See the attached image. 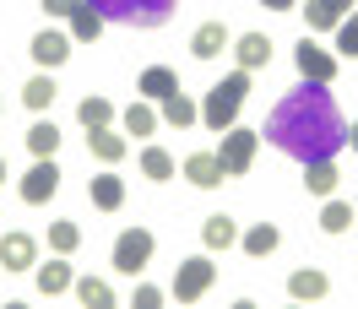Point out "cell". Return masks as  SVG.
<instances>
[{
	"instance_id": "7",
	"label": "cell",
	"mask_w": 358,
	"mask_h": 309,
	"mask_svg": "<svg viewBox=\"0 0 358 309\" xmlns=\"http://www.w3.org/2000/svg\"><path fill=\"white\" fill-rule=\"evenodd\" d=\"M17 190H22L27 206H44V201L60 190V168H55V157H38V163L22 174V185H17Z\"/></svg>"
},
{
	"instance_id": "9",
	"label": "cell",
	"mask_w": 358,
	"mask_h": 309,
	"mask_svg": "<svg viewBox=\"0 0 358 309\" xmlns=\"http://www.w3.org/2000/svg\"><path fill=\"white\" fill-rule=\"evenodd\" d=\"M185 179H190L196 190H217V185L228 179V168H223V157H217V152H190V157H185Z\"/></svg>"
},
{
	"instance_id": "13",
	"label": "cell",
	"mask_w": 358,
	"mask_h": 309,
	"mask_svg": "<svg viewBox=\"0 0 358 309\" xmlns=\"http://www.w3.org/2000/svg\"><path fill=\"white\" fill-rule=\"evenodd\" d=\"M33 277H38V293H44V299H60V293H71V287H76L66 255H60V261H49V266H33Z\"/></svg>"
},
{
	"instance_id": "29",
	"label": "cell",
	"mask_w": 358,
	"mask_h": 309,
	"mask_svg": "<svg viewBox=\"0 0 358 309\" xmlns=\"http://www.w3.org/2000/svg\"><path fill=\"white\" fill-rule=\"evenodd\" d=\"M55 92H60V87H55L49 76H33V82H27V87H22V103H27V109H33V114H44L49 103H55Z\"/></svg>"
},
{
	"instance_id": "21",
	"label": "cell",
	"mask_w": 358,
	"mask_h": 309,
	"mask_svg": "<svg viewBox=\"0 0 358 309\" xmlns=\"http://www.w3.org/2000/svg\"><path fill=\"white\" fill-rule=\"evenodd\" d=\"M201 244H206V250H228V244H239V228H234V217H228V212L206 217V222H201Z\"/></svg>"
},
{
	"instance_id": "10",
	"label": "cell",
	"mask_w": 358,
	"mask_h": 309,
	"mask_svg": "<svg viewBox=\"0 0 358 309\" xmlns=\"http://www.w3.org/2000/svg\"><path fill=\"white\" fill-rule=\"evenodd\" d=\"M0 266H6V271L38 266V244H33V233H6V239H0Z\"/></svg>"
},
{
	"instance_id": "32",
	"label": "cell",
	"mask_w": 358,
	"mask_h": 309,
	"mask_svg": "<svg viewBox=\"0 0 358 309\" xmlns=\"http://www.w3.org/2000/svg\"><path fill=\"white\" fill-rule=\"evenodd\" d=\"M76 244H82V228H76V222H49V250H55V255H71Z\"/></svg>"
},
{
	"instance_id": "12",
	"label": "cell",
	"mask_w": 358,
	"mask_h": 309,
	"mask_svg": "<svg viewBox=\"0 0 358 309\" xmlns=\"http://www.w3.org/2000/svg\"><path fill=\"white\" fill-rule=\"evenodd\" d=\"M87 196H92L98 212H120V206H125V179L120 174H98V179H87Z\"/></svg>"
},
{
	"instance_id": "36",
	"label": "cell",
	"mask_w": 358,
	"mask_h": 309,
	"mask_svg": "<svg viewBox=\"0 0 358 309\" xmlns=\"http://www.w3.org/2000/svg\"><path fill=\"white\" fill-rule=\"evenodd\" d=\"M261 6H266V11H293L299 0H261Z\"/></svg>"
},
{
	"instance_id": "11",
	"label": "cell",
	"mask_w": 358,
	"mask_h": 309,
	"mask_svg": "<svg viewBox=\"0 0 358 309\" xmlns=\"http://www.w3.org/2000/svg\"><path fill=\"white\" fill-rule=\"evenodd\" d=\"M27 55H33V60H38L44 71H55V66H60V60L71 55V38H66V33H55V27H44V33L27 44Z\"/></svg>"
},
{
	"instance_id": "38",
	"label": "cell",
	"mask_w": 358,
	"mask_h": 309,
	"mask_svg": "<svg viewBox=\"0 0 358 309\" xmlns=\"http://www.w3.org/2000/svg\"><path fill=\"white\" fill-rule=\"evenodd\" d=\"M353 206H358V201H353Z\"/></svg>"
},
{
	"instance_id": "2",
	"label": "cell",
	"mask_w": 358,
	"mask_h": 309,
	"mask_svg": "<svg viewBox=\"0 0 358 309\" xmlns=\"http://www.w3.org/2000/svg\"><path fill=\"white\" fill-rule=\"evenodd\" d=\"M245 92H250V71H234V76H223L217 87L206 92V103H201V125L223 136L228 125L239 120V103H245Z\"/></svg>"
},
{
	"instance_id": "8",
	"label": "cell",
	"mask_w": 358,
	"mask_h": 309,
	"mask_svg": "<svg viewBox=\"0 0 358 309\" xmlns=\"http://www.w3.org/2000/svg\"><path fill=\"white\" fill-rule=\"evenodd\" d=\"M293 60H299V76H304V82H320V87H326V82H336V55H326L310 33H304V44H299V55H293Z\"/></svg>"
},
{
	"instance_id": "23",
	"label": "cell",
	"mask_w": 358,
	"mask_h": 309,
	"mask_svg": "<svg viewBox=\"0 0 358 309\" xmlns=\"http://www.w3.org/2000/svg\"><path fill=\"white\" fill-rule=\"evenodd\" d=\"M136 87H141V98H169V92H179V76L169 66H152V71H141V82H136Z\"/></svg>"
},
{
	"instance_id": "17",
	"label": "cell",
	"mask_w": 358,
	"mask_h": 309,
	"mask_svg": "<svg viewBox=\"0 0 358 309\" xmlns=\"http://www.w3.org/2000/svg\"><path fill=\"white\" fill-rule=\"evenodd\" d=\"M87 147H92V157H98V163H109V168L131 152V147H125V136L109 131V125H103V131H87Z\"/></svg>"
},
{
	"instance_id": "25",
	"label": "cell",
	"mask_w": 358,
	"mask_h": 309,
	"mask_svg": "<svg viewBox=\"0 0 358 309\" xmlns=\"http://www.w3.org/2000/svg\"><path fill=\"white\" fill-rule=\"evenodd\" d=\"M239 244H245V255H255V261H261V255H271V250L282 244V233H277L271 222H255V228H250V233H245Z\"/></svg>"
},
{
	"instance_id": "6",
	"label": "cell",
	"mask_w": 358,
	"mask_h": 309,
	"mask_svg": "<svg viewBox=\"0 0 358 309\" xmlns=\"http://www.w3.org/2000/svg\"><path fill=\"white\" fill-rule=\"evenodd\" d=\"M152 233L147 228H125L120 239H114V266L125 271V277H136V271H147V261H152Z\"/></svg>"
},
{
	"instance_id": "14",
	"label": "cell",
	"mask_w": 358,
	"mask_h": 309,
	"mask_svg": "<svg viewBox=\"0 0 358 309\" xmlns=\"http://www.w3.org/2000/svg\"><path fill=\"white\" fill-rule=\"evenodd\" d=\"M223 49H228V27L223 22H201L190 33V55H196V60H217Z\"/></svg>"
},
{
	"instance_id": "30",
	"label": "cell",
	"mask_w": 358,
	"mask_h": 309,
	"mask_svg": "<svg viewBox=\"0 0 358 309\" xmlns=\"http://www.w3.org/2000/svg\"><path fill=\"white\" fill-rule=\"evenodd\" d=\"M76 299H82L87 309H109L114 304V287L98 282V277H82V282H76Z\"/></svg>"
},
{
	"instance_id": "5",
	"label": "cell",
	"mask_w": 358,
	"mask_h": 309,
	"mask_svg": "<svg viewBox=\"0 0 358 309\" xmlns=\"http://www.w3.org/2000/svg\"><path fill=\"white\" fill-rule=\"evenodd\" d=\"M255 147H261V131L228 125V131H223V147H217V157H223L228 174H250V163H255Z\"/></svg>"
},
{
	"instance_id": "35",
	"label": "cell",
	"mask_w": 358,
	"mask_h": 309,
	"mask_svg": "<svg viewBox=\"0 0 358 309\" xmlns=\"http://www.w3.org/2000/svg\"><path fill=\"white\" fill-rule=\"evenodd\" d=\"M76 6H82V0H44V11H49V17H71Z\"/></svg>"
},
{
	"instance_id": "24",
	"label": "cell",
	"mask_w": 358,
	"mask_h": 309,
	"mask_svg": "<svg viewBox=\"0 0 358 309\" xmlns=\"http://www.w3.org/2000/svg\"><path fill=\"white\" fill-rule=\"evenodd\" d=\"M60 147V131H55V120H38V125H27V152L33 157H55Z\"/></svg>"
},
{
	"instance_id": "34",
	"label": "cell",
	"mask_w": 358,
	"mask_h": 309,
	"mask_svg": "<svg viewBox=\"0 0 358 309\" xmlns=\"http://www.w3.org/2000/svg\"><path fill=\"white\" fill-rule=\"evenodd\" d=\"M157 304H163L157 287H136V309H157Z\"/></svg>"
},
{
	"instance_id": "20",
	"label": "cell",
	"mask_w": 358,
	"mask_h": 309,
	"mask_svg": "<svg viewBox=\"0 0 358 309\" xmlns=\"http://www.w3.org/2000/svg\"><path fill=\"white\" fill-rule=\"evenodd\" d=\"M157 109H163V120H169V125H179V131L201 120V103H190L185 92H169V98H157Z\"/></svg>"
},
{
	"instance_id": "18",
	"label": "cell",
	"mask_w": 358,
	"mask_h": 309,
	"mask_svg": "<svg viewBox=\"0 0 358 309\" xmlns=\"http://www.w3.org/2000/svg\"><path fill=\"white\" fill-rule=\"evenodd\" d=\"M98 33H103V11H98L92 0H82V6L71 11V38H76V44H92Z\"/></svg>"
},
{
	"instance_id": "1",
	"label": "cell",
	"mask_w": 358,
	"mask_h": 309,
	"mask_svg": "<svg viewBox=\"0 0 358 309\" xmlns=\"http://www.w3.org/2000/svg\"><path fill=\"white\" fill-rule=\"evenodd\" d=\"M266 136L282 147L288 157H299V163H315V157H331L342 141H348V131H342V120H336L331 98L320 92V82L304 92H293L282 109L271 114Z\"/></svg>"
},
{
	"instance_id": "37",
	"label": "cell",
	"mask_w": 358,
	"mask_h": 309,
	"mask_svg": "<svg viewBox=\"0 0 358 309\" xmlns=\"http://www.w3.org/2000/svg\"><path fill=\"white\" fill-rule=\"evenodd\" d=\"M348 141H353V152H358V120H353V131H348Z\"/></svg>"
},
{
	"instance_id": "19",
	"label": "cell",
	"mask_w": 358,
	"mask_h": 309,
	"mask_svg": "<svg viewBox=\"0 0 358 309\" xmlns=\"http://www.w3.org/2000/svg\"><path fill=\"white\" fill-rule=\"evenodd\" d=\"M326 287H331V282H326V271H315V266H310V271H293V277H288V293L299 299V304L326 299Z\"/></svg>"
},
{
	"instance_id": "22",
	"label": "cell",
	"mask_w": 358,
	"mask_h": 309,
	"mask_svg": "<svg viewBox=\"0 0 358 309\" xmlns=\"http://www.w3.org/2000/svg\"><path fill=\"white\" fill-rule=\"evenodd\" d=\"M304 190H310V196H331V190H336V163H331V157L304 163Z\"/></svg>"
},
{
	"instance_id": "33",
	"label": "cell",
	"mask_w": 358,
	"mask_h": 309,
	"mask_svg": "<svg viewBox=\"0 0 358 309\" xmlns=\"http://www.w3.org/2000/svg\"><path fill=\"white\" fill-rule=\"evenodd\" d=\"M331 33H336V49H342L348 60H358V17H353V11H348V17H342Z\"/></svg>"
},
{
	"instance_id": "27",
	"label": "cell",
	"mask_w": 358,
	"mask_h": 309,
	"mask_svg": "<svg viewBox=\"0 0 358 309\" xmlns=\"http://www.w3.org/2000/svg\"><path fill=\"white\" fill-rule=\"evenodd\" d=\"M141 174H147V179H174L179 163L163 152V147H141Z\"/></svg>"
},
{
	"instance_id": "31",
	"label": "cell",
	"mask_w": 358,
	"mask_h": 309,
	"mask_svg": "<svg viewBox=\"0 0 358 309\" xmlns=\"http://www.w3.org/2000/svg\"><path fill=\"white\" fill-rule=\"evenodd\" d=\"M157 131V109L152 103H131L125 109V136H152Z\"/></svg>"
},
{
	"instance_id": "15",
	"label": "cell",
	"mask_w": 358,
	"mask_h": 309,
	"mask_svg": "<svg viewBox=\"0 0 358 309\" xmlns=\"http://www.w3.org/2000/svg\"><path fill=\"white\" fill-rule=\"evenodd\" d=\"M353 11V0H310L304 6V17H310V33H331L342 17Z\"/></svg>"
},
{
	"instance_id": "3",
	"label": "cell",
	"mask_w": 358,
	"mask_h": 309,
	"mask_svg": "<svg viewBox=\"0 0 358 309\" xmlns=\"http://www.w3.org/2000/svg\"><path fill=\"white\" fill-rule=\"evenodd\" d=\"M92 6L103 11V22L120 17V22H131V27H157L169 17V0H92Z\"/></svg>"
},
{
	"instance_id": "16",
	"label": "cell",
	"mask_w": 358,
	"mask_h": 309,
	"mask_svg": "<svg viewBox=\"0 0 358 309\" xmlns=\"http://www.w3.org/2000/svg\"><path fill=\"white\" fill-rule=\"evenodd\" d=\"M234 60H239V71H261L271 60V38L266 33H245V38L234 44Z\"/></svg>"
},
{
	"instance_id": "4",
	"label": "cell",
	"mask_w": 358,
	"mask_h": 309,
	"mask_svg": "<svg viewBox=\"0 0 358 309\" xmlns=\"http://www.w3.org/2000/svg\"><path fill=\"white\" fill-rule=\"evenodd\" d=\"M212 277H217V266L206 261V255L179 261V266H174V299H179V304H196L206 287H212Z\"/></svg>"
},
{
	"instance_id": "28",
	"label": "cell",
	"mask_w": 358,
	"mask_h": 309,
	"mask_svg": "<svg viewBox=\"0 0 358 309\" xmlns=\"http://www.w3.org/2000/svg\"><path fill=\"white\" fill-rule=\"evenodd\" d=\"M320 228L326 233H348L353 228V201H326L320 206Z\"/></svg>"
},
{
	"instance_id": "26",
	"label": "cell",
	"mask_w": 358,
	"mask_h": 309,
	"mask_svg": "<svg viewBox=\"0 0 358 309\" xmlns=\"http://www.w3.org/2000/svg\"><path fill=\"white\" fill-rule=\"evenodd\" d=\"M76 120H82L87 131H103V125L114 120V103L109 98H82V103H76Z\"/></svg>"
}]
</instances>
